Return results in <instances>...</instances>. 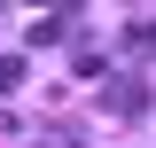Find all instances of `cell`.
Returning a JSON list of instances; mask_svg holds the SVG:
<instances>
[{
  "label": "cell",
  "mask_w": 156,
  "mask_h": 148,
  "mask_svg": "<svg viewBox=\"0 0 156 148\" xmlns=\"http://www.w3.org/2000/svg\"><path fill=\"white\" fill-rule=\"evenodd\" d=\"M62 31H70V16H39V23H31V47H55Z\"/></svg>",
  "instance_id": "cell-3"
},
{
  "label": "cell",
  "mask_w": 156,
  "mask_h": 148,
  "mask_svg": "<svg viewBox=\"0 0 156 148\" xmlns=\"http://www.w3.org/2000/svg\"><path fill=\"white\" fill-rule=\"evenodd\" d=\"M125 47L148 55V47H156V16H133V23H125Z\"/></svg>",
  "instance_id": "cell-2"
},
{
  "label": "cell",
  "mask_w": 156,
  "mask_h": 148,
  "mask_svg": "<svg viewBox=\"0 0 156 148\" xmlns=\"http://www.w3.org/2000/svg\"><path fill=\"white\" fill-rule=\"evenodd\" d=\"M16 86H23V55H0V101H8Z\"/></svg>",
  "instance_id": "cell-4"
},
{
  "label": "cell",
  "mask_w": 156,
  "mask_h": 148,
  "mask_svg": "<svg viewBox=\"0 0 156 148\" xmlns=\"http://www.w3.org/2000/svg\"><path fill=\"white\" fill-rule=\"evenodd\" d=\"M148 109V86H140V78H109V86H101V117H109V125H125V117H140Z\"/></svg>",
  "instance_id": "cell-1"
}]
</instances>
